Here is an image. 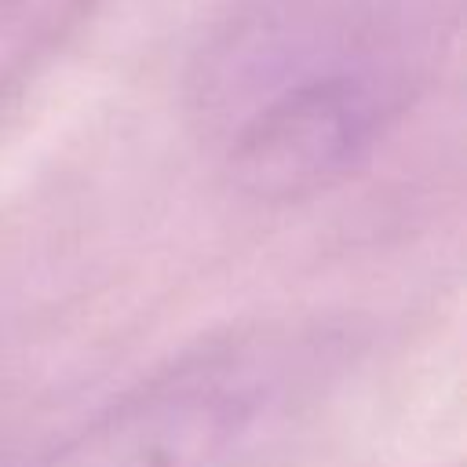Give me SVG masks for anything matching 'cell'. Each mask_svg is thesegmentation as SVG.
Here are the masks:
<instances>
[{"label":"cell","instance_id":"cell-1","mask_svg":"<svg viewBox=\"0 0 467 467\" xmlns=\"http://www.w3.org/2000/svg\"><path fill=\"white\" fill-rule=\"evenodd\" d=\"M310 368L270 336L212 347L117 398L40 467H230L288 420Z\"/></svg>","mask_w":467,"mask_h":467},{"label":"cell","instance_id":"cell-2","mask_svg":"<svg viewBox=\"0 0 467 467\" xmlns=\"http://www.w3.org/2000/svg\"><path fill=\"white\" fill-rule=\"evenodd\" d=\"M401 106L376 66H325L270 91L234 131L230 179L259 201H296L343 182L368 161Z\"/></svg>","mask_w":467,"mask_h":467}]
</instances>
